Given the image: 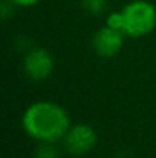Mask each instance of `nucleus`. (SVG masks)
Listing matches in <instances>:
<instances>
[{"instance_id": "nucleus-1", "label": "nucleus", "mask_w": 156, "mask_h": 158, "mask_svg": "<svg viewBox=\"0 0 156 158\" xmlns=\"http://www.w3.org/2000/svg\"><path fill=\"white\" fill-rule=\"evenodd\" d=\"M23 127L26 134L42 143H55L70 129L69 115L60 105L51 102H37L23 114Z\"/></svg>"}, {"instance_id": "nucleus-3", "label": "nucleus", "mask_w": 156, "mask_h": 158, "mask_svg": "<svg viewBox=\"0 0 156 158\" xmlns=\"http://www.w3.org/2000/svg\"><path fill=\"white\" fill-rule=\"evenodd\" d=\"M97 144V132L89 124H77L64 135V146L70 155H84Z\"/></svg>"}, {"instance_id": "nucleus-6", "label": "nucleus", "mask_w": 156, "mask_h": 158, "mask_svg": "<svg viewBox=\"0 0 156 158\" xmlns=\"http://www.w3.org/2000/svg\"><path fill=\"white\" fill-rule=\"evenodd\" d=\"M35 158H58V152L52 146V143H43L38 146L35 152Z\"/></svg>"}, {"instance_id": "nucleus-2", "label": "nucleus", "mask_w": 156, "mask_h": 158, "mask_svg": "<svg viewBox=\"0 0 156 158\" xmlns=\"http://www.w3.org/2000/svg\"><path fill=\"white\" fill-rule=\"evenodd\" d=\"M124 28L122 31L130 37H144L156 26V8L147 0H133L122 8Z\"/></svg>"}, {"instance_id": "nucleus-4", "label": "nucleus", "mask_w": 156, "mask_h": 158, "mask_svg": "<svg viewBox=\"0 0 156 158\" xmlns=\"http://www.w3.org/2000/svg\"><path fill=\"white\" fill-rule=\"evenodd\" d=\"M23 69L29 78L35 81H42L51 75L54 69V60L46 49L34 48L26 54L23 60Z\"/></svg>"}, {"instance_id": "nucleus-8", "label": "nucleus", "mask_w": 156, "mask_h": 158, "mask_svg": "<svg viewBox=\"0 0 156 158\" xmlns=\"http://www.w3.org/2000/svg\"><path fill=\"white\" fill-rule=\"evenodd\" d=\"M107 26L110 28H115V29H121L124 28V17H122V11L119 12H112L109 17H107Z\"/></svg>"}, {"instance_id": "nucleus-9", "label": "nucleus", "mask_w": 156, "mask_h": 158, "mask_svg": "<svg viewBox=\"0 0 156 158\" xmlns=\"http://www.w3.org/2000/svg\"><path fill=\"white\" fill-rule=\"evenodd\" d=\"M11 3H14L15 6H25V8H28V6H34V5H37L40 0H9Z\"/></svg>"}, {"instance_id": "nucleus-5", "label": "nucleus", "mask_w": 156, "mask_h": 158, "mask_svg": "<svg viewBox=\"0 0 156 158\" xmlns=\"http://www.w3.org/2000/svg\"><path fill=\"white\" fill-rule=\"evenodd\" d=\"M124 34H126L124 31L115 29V28H110L106 25L94 35V40H92L94 51L104 58L116 55L122 48Z\"/></svg>"}, {"instance_id": "nucleus-7", "label": "nucleus", "mask_w": 156, "mask_h": 158, "mask_svg": "<svg viewBox=\"0 0 156 158\" xmlns=\"http://www.w3.org/2000/svg\"><path fill=\"white\" fill-rule=\"evenodd\" d=\"M83 5L89 12L101 14L107 6V0H83Z\"/></svg>"}]
</instances>
